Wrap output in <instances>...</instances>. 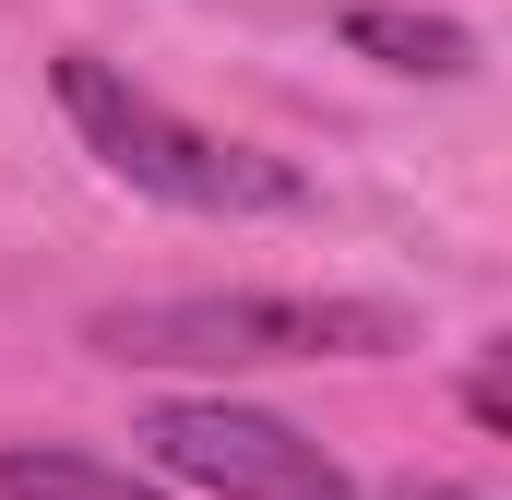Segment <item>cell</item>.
<instances>
[{
	"instance_id": "6da1fadb",
	"label": "cell",
	"mask_w": 512,
	"mask_h": 500,
	"mask_svg": "<svg viewBox=\"0 0 512 500\" xmlns=\"http://www.w3.org/2000/svg\"><path fill=\"white\" fill-rule=\"evenodd\" d=\"M120 370H262V358H405L417 322L393 298H322V286H227V298H120L84 322Z\"/></svg>"
},
{
	"instance_id": "52a82bcc",
	"label": "cell",
	"mask_w": 512,
	"mask_h": 500,
	"mask_svg": "<svg viewBox=\"0 0 512 500\" xmlns=\"http://www.w3.org/2000/svg\"><path fill=\"white\" fill-rule=\"evenodd\" d=\"M393 500H489V489H453V477H405Z\"/></svg>"
},
{
	"instance_id": "5b68a950",
	"label": "cell",
	"mask_w": 512,
	"mask_h": 500,
	"mask_svg": "<svg viewBox=\"0 0 512 500\" xmlns=\"http://www.w3.org/2000/svg\"><path fill=\"white\" fill-rule=\"evenodd\" d=\"M0 500H167L131 465H96L72 441H0Z\"/></svg>"
},
{
	"instance_id": "8992f818",
	"label": "cell",
	"mask_w": 512,
	"mask_h": 500,
	"mask_svg": "<svg viewBox=\"0 0 512 500\" xmlns=\"http://www.w3.org/2000/svg\"><path fill=\"white\" fill-rule=\"evenodd\" d=\"M465 417H477V429H512V381H501V358H477V381H465Z\"/></svg>"
},
{
	"instance_id": "277c9868",
	"label": "cell",
	"mask_w": 512,
	"mask_h": 500,
	"mask_svg": "<svg viewBox=\"0 0 512 500\" xmlns=\"http://www.w3.org/2000/svg\"><path fill=\"white\" fill-rule=\"evenodd\" d=\"M334 36H346L358 60H382V72H417V84H453V72H477V36H465L453 12H405V0H346V12H334Z\"/></svg>"
},
{
	"instance_id": "3957f363",
	"label": "cell",
	"mask_w": 512,
	"mask_h": 500,
	"mask_svg": "<svg viewBox=\"0 0 512 500\" xmlns=\"http://www.w3.org/2000/svg\"><path fill=\"white\" fill-rule=\"evenodd\" d=\"M143 453H155L179 489H215V500H358V477H346L310 429H286V417H262V405H227V393L155 405V417H143Z\"/></svg>"
},
{
	"instance_id": "7a4b0ae2",
	"label": "cell",
	"mask_w": 512,
	"mask_h": 500,
	"mask_svg": "<svg viewBox=\"0 0 512 500\" xmlns=\"http://www.w3.org/2000/svg\"><path fill=\"white\" fill-rule=\"evenodd\" d=\"M60 108H72V131L120 167L131 191H155L179 215H298V167H274L251 143H227V131L179 120L167 96H143L120 60H96V48H60Z\"/></svg>"
}]
</instances>
